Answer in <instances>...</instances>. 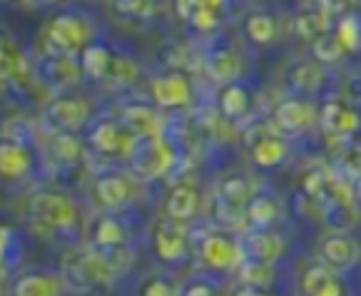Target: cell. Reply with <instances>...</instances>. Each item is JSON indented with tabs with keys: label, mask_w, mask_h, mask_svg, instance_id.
<instances>
[{
	"label": "cell",
	"mask_w": 361,
	"mask_h": 296,
	"mask_svg": "<svg viewBox=\"0 0 361 296\" xmlns=\"http://www.w3.org/2000/svg\"><path fill=\"white\" fill-rule=\"evenodd\" d=\"M361 249L349 234H331V237L324 239L322 244V259L324 264H329L331 269L346 271L359 261Z\"/></svg>",
	"instance_id": "6"
},
{
	"label": "cell",
	"mask_w": 361,
	"mask_h": 296,
	"mask_svg": "<svg viewBox=\"0 0 361 296\" xmlns=\"http://www.w3.org/2000/svg\"><path fill=\"white\" fill-rule=\"evenodd\" d=\"M182 222H162L154 232V252L162 261L172 264V261H180L185 257V247H187V237L185 229L180 227Z\"/></svg>",
	"instance_id": "7"
},
{
	"label": "cell",
	"mask_w": 361,
	"mask_h": 296,
	"mask_svg": "<svg viewBox=\"0 0 361 296\" xmlns=\"http://www.w3.org/2000/svg\"><path fill=\"white\" fill-rule=\"evenodd\" d=\"M185 294L187 296H209V294H214V286L207 284V281H197V284L187 286Z\"/></svg>",
	"instance_id": "39"
},
{
	"label": "cell",
	"mask_w": 361,
	"mask_h": 296,
	"mask_svg": "<svg viewBox=\"0 0 361 296\" xmlns=\"http://www.w3.org/2000/svg\"><path fill=\"white\" fill-rule=\"evenodd\" d=\"M135 75H137V68L128 58H112L110 78H115L117 82H133Z\"/></svg>",
	"instance_id": "35"
},
{
	"label": "cell",
	"mask_w": 361,
	"mask_h": 296,
	"mask_svg": "<svg viewBox=\"0 0 361 296\" xmlns=\"http://www.w3.org/2000/svg\"><path fill=\"white\" fill-rule=\"evenodd\" d=\"M336 37H339L341 48L346 50V55H354L361 50V20L356 16H344L336 23Z\"/></svg>",
	"instance_id": "28"
},
{
	"label": "cell",
	"mask_w": 361,
	"mask_h": 296,
	"mask_svg": "<svg viewBox=\"0 0 361 296\" xmlns=\"http://www.w3.org/2000/svg\"><path fill=\"white\" fill-rule=\"evenodd\" d=\"M242 249L232 237L227 234H209L202 242V249H200V257H202L204 266L214 271H227L232 266L239 264L242 259Z\"/></svg>",
	"instance_id": "3"
},
{
	"label": "cell",
	"mask_w": 361,
	"mask_h": 296,
	"mask_svg": "<svg viewBox=\"0 0 361 296\" xmlns=\"http://www.w3.org/2000/svg\"><path fill=\"white\" fill-rule=\"evenodd\" d=\"M3 3H13V0H3Z\"/></svg>",
	"instance_id": "43"
},
{
	"label": "cell",
	"mask_w": 361,
	"mask_h": 296,
	"mask_svg": "<svg viewBox=\"0 0 361 296\" xmlns=\"http://www.w3.org/2000/svg\"><path fill=\"white\" fill-rule=\"evenodd\" d=\"M292 3H307V0H292Z\"/></svg>",
	"instance_id": "42"
},
{
	"label": "cell",
	"mask_w": 361,
	"mask_h": 296,
	"mask_svg": "<svg viewBox=\"0 0 361 296\" xmlns=\"http://www.w3.org/2000/svg\"><path fill=\"white\" fill-rule=\"evenodd\" d=\"M112 55L105 45H85V50L80 53V70L90 80H102L110 75Z\"/></svg>",
	"instance_id": "17"
},
{
	"label": "cell",
	"mask_w": 361,
	"mask_h": 296,
	"mask_svg": "<svg viewBox=\"0 0 361 296\" xmlns=\"http://www.w3.org/2000/svg\"><path fill=\"white\" fill-rule=\"evenodd\" d=\"M276 214H279V204H276V199L269 195H259V197H255V199H250V204H247V209H245L247 222L257 229L271 227Z\"/></svg>",
	"instance_id": "22"
},
{
	"label": "cell",
	"mask_w": 361,
	"mask_h": 296,
	"mask_svg": "<svg viewBox=\"0 0 361 296\" xmlns=\"http://www.w3.org/2000/svg\"><path fill=\"white\" fill-rule=\"evenodd\" d=\"M274 122L282 132L297 135V132H302V130H307V127L314 122V110L309 102L292 97V100H284L276 105Z\"/></svg>",
	"instance_id": "8"
},
{
	"label": "cell",
	"mask_w": 361,
	"mask_h": 296,
	"mask_svg": "<svg viewBox=\"0 0 361 296\" xmlns=\"http://www.w3.org/2000/svg\"><path fill=\"white\" fill-rule=\"evenodd\" d=\"M239 279H242V284H247L255 291L269 289L271 281H274V271H271V264L250 259L242 264V269H239Z\"/></svg>",
	"instance_id": "26"
},
{
	"label": "cell",
	"mask_w": 361,
	"mask_h": 296,
	"mask_svg": "<svg viewBox=\"0 0 361 296\" xmlns=\"http://www.w3.org/2000/svg\"><path fill=\"white\" fill-rule=\"evenodd\" d=\"M53 154L63 164H75L82 157V144H80V140L73 132H60L53 140Z\"/></svg>",
	"instance_id": "30"
},
{
	"label": "cell",
	"mask_w": 361,
	"mask_h": 296,
	"mask_svg": "<svg viewBox=\"0 0 361 296\" xmlns=\"http://www.w3.org/2000/svg\"><path fill=\"white\" fill-rule=\"evenodd\" d=\"M48 117L60 132H78L90 117V105L80 97H55L48 105Z\"/></svg>",
	"instance_id": "4"
},
{
	"label": "cell",
	"mask_w": 361,
	"mask_h": 296,
	"mask_svg": "<svg viewBox=\"0 0 361 296\" xmlns=\"http://www.w3.org/2000/svg\"><path fill=\"white\" fill-rule=\"evenodd\" d=\"M322 125L334 135H341V137H349L361 127V117L359 112H354L351 107H344L341 102L331 100L324 105L322 110Z\"/></svg>",
	"instance_id": "13"
},
{
	"label": "cell",
	"mask_w": 361,
	"mask_h": 296,
	"mask_svg": "<svg viewBox=\"0 0 361 296\" xmlns=\"http://www.w3.org/2000/svg\"><path fill=\"white\" fill-rule=\"evenodd\" d=\"M312 53L314 58L319 60V63L324 65H334L339 63L341 58L346 55V50L341 48L339 37H336V32L331 35V32H324V35H319L317 40H312Z\"/></svg>",
	"instance_id": "27"
},
{
	"label": "cell",
	"mask_w": 361,
	"mask_h": 296,
	"mask_svg": "<svg viewBox=\"0 0 361 296\" xmlns=\"http://www.w3.org/2000/svg\"><path fill=\"white\" fill-rule=\"evenodd\" d=\"M27 169H30L27 149L13 140H3V144H0V172H3V177L16 180V177L25 175Z\"/></svg>",
	"instance_id": "16"
},
{
	"label": "cell",
	"mask_w": 361,
	"mask_h": 296,
	"mask_svg": "<svg viewBox=\"0 0 361 296\" xmlns=\"http://www.w3.org/2000/svg\"><path fill=\"white\" fill-rule=\"evenodd\" d=\"M45 37L55 55H80L87 45V25L78 16H55L45 27Z\"/></svg>",
	"instance_id": "1"
},
{
	"label": "cell",
	"mask_w": 361,
	"mask_h": 296,
	"mask_svg": "<svg viewBox=\"0 0 361 296\" xmlns=\"http://www.w3.org/2000/svg\"><path fill=\"white\" fill-rule=\"evenodd\" d=\"M287 157V144L279 137H262L257 140V144L252 147V159H255L257 167L271 169L279 167Z\"/></svg>",
	"instance_id": "21"
},
{
	"label": "cell",
	"mask_w": 361,
	"mask_h": 296,
	"mask_svg": "<svg viewBox=\"0 0 361 296\" xmlns=\"http://www.w3.org/2000/svg\"><path fill=\"white\" fill-rule=\"evenodd\" d=\"M190 23H192V25H195L200 32H209V30H214V27H217L219 18H217V11H214V8L202 6L200 11L195 13V18H192Z\"/></svg>",
	"instance_id": "36"
},
{
	"label": "cell",
	"mask_w": 361,
	"mask_h": 296,
	"mask_svg": "<svg viewBox=\"0 0 361 296\" xmlns=\"http://www.w3.org/2000/svg\"><path fill=\"white\" fill-rule=\"evenodd\" d=\"M80 73L82 70H78V65L73 63V55H50V60L43 65V78L60 87L78 82Z\"/></svg>",
	"instance_id": "20"
},
{
	"label": "cell",
	"mask_w": 361,
	"mask_h": 296,
	"mask_svg": "<svg viewBox=\"0 0 361 296\" xmlns=\"http://www.w3.org/2000/svg\"><path fill=\"white\" fill-rule=\"evenodd\" d=\"M197 209H200V192H197L195 187L187 185V182L172 187L170 197H167V204H165L167 217L175 219V222H190L197 214Z\"/></svg>",
	"instance_id": "11"
},
{
	"label": "cell",
	"mask_w": 361,
	"mask_h": 296,
	"mask_svg": "<svg viewBox=\"0 0 361 296\" xmlns=\"http://www.w3.org/2000/svg\"><path fill=\"white\" fill-rule=\"evenodd\" d=\"M152 100L165 110H180L190 102L192 97V87L190 80L180 73H170V75H159L152 80Z\"/></svg>",
	"instance_id": "5"
},
{
	"label": "cell",
	"mask_w": 361,
	"mask_h": 296,
	"mask_svg": "<svg viewBox=\"0 0 361 296\" xmlns=\"http://www.w3.org/2000/svg\"><path fill=\"white\" fill-rule=\"evenodd\" d=\"M222 197L242 206L247 199H250V185H247L245 177H237V175L227 177V180L222 182Z\"/></svg>",
	"instance_id": "33"
},
{
	"label": "cell",
	"mask_w": 361,
	"mask_h": 296,
	"mask_svg": "<svg viewBox=\"0 0 361 296\" xmlns=\"http://www.w3.org/2000/svg\"><path fill=\"white\" fill-rule=\"evenodd\" d=\"M202 8V0H175V11L177 16L182 18V20L190 23L192 18H195V13Z\"/></svg>",
	"instance_id": "38"
},
{
	"label": "cell",
	"mask_w": 361,
	"mask_h": 296,
	"mask_svg": "<svg viewBox=\"0 0 361 296\" xmlns=\"http://www.w3.org/2000/svg\"><path fill=\"white\" fill-rule=\"evenodd\" d=\"M289 85L299 92H312L319 85V70L309 63H299L289 73Z\"/></svg>",
	"instance_id": "32"
},
{
	"label": "cell",
	"mask_w": 361,
	"mask_h": 296,
	"mask_svg": "<svg viewBox=\"0 0 361 296\" xmlns=\"http://www.w3.org/2000/svg\"><path fill=\"white\" fill-rule=\"evenodd\" d=\"M245 35L250 37V42L255 45H271L276 37V20L267 13H252L245 20Z\"/></svg>",
	"instance_id": "24"
},
{
	"label": "cell",
	"mask_w": 361,
	"mask_h": 296,
	"mask_svg": "<svg viewBox=\"0 0 361 296\" xmlns=\"http://www.w3.org/2000/svg\"><path fill=\"white\" fill-rule=\"evenodd\" d=\"M87 142L92 144V149H97L100 154H123V152H133V142L130 137H125L120 125L112 120H102L100 125L92 127Z\"/></svg>",
	"instance_id": "9"
},
{
	"label": "cell",
	"mask_w": 361,
	"mask_h": 296,
	"mask_svg": "<svg viewBox=\"0 0 361 296\" xmlns=\"http://www.w3.org/2000/svg\"><path fill=\"white\" fill-rule=\"evenodd\" d=\"M222 3H224V0H204V6L214 8V11H219V8H222Z\"/></svg>",
	"instance_id": "40"
},
{
	"label": "cell",
	"mask_w": 361,
	"mask_h": 296,
	"mask_svg": "<svg viewBox=\"0 0 361 296\" xmlns=\"http://www.w3.org/2000/svg\"><path fill=\"white\" fill-rule=\"evenodd\" d=\"M125 239H128V232H125L123 222L112 214H105L95 222V229H92V244L97 249H112V247H123Z\"/></svg>",
	"instance_id": "18"
},
{
	"label": "cell",
	"mask_w": 361,
	"mask_h": 296,
	"mask_svg": "<svg viewBox=\"0 0 361 296\" xmlns=\"http://www.w3.org/2000/svg\"><path fill=\"white\" fill-rule=\"evenodd\" d=\"M125 122H128L130 130L142 140L157 137V132H159L157 115H154V110H149V107H145V105H130L128 110H125Z\"/></svg>",
	"instance_id": "23"
},
{
	"label": "cell",
	"mask_w": 361,
	"mask_h": 296,
	"mask_svg": "<svg viewBox=\"0 0 361 296\" xmlns=\"http://www.w3.org/2000/svg\"><path fill=\"white\" fill-rule=\"evenodd\" d=\"M115 11L130 18H149L154 13V0H115Z\"/></svg>",
	"instance_id": "34"
},
{
	"label": "cell",
	"mask_w": 361,
	"mask_h": 296,
	"mask_svg": "<svg viewBox=\"0 0 361 296\" xmlns=\"http://www.w3.org/2000/svg\"><path fill=\"white\" fill-rule=\"evenodd\" d=\"M297 32L304 40H317L319 35L326 32V13H317V11H307L297 18Z\"/></svg>",
	"instance_id": "31"
},
{
	"label": "cell",
	"mask_w": 361,
	"mask_h": 296,
	"mask_svg": "<svg viewBox=\"0 0 361 296\" xmlns=\"http://www.w3.org/2000/svg\"><path fill=\"white\" fill-rule=\"evenodd\" d=\"M3 78H23L27 73V63L23 50L13 40H3Z\"/></svg>",
	"instance_id": "29"
},
{
	"label": "cell",
	"mask_w": 361,
	"mask_h": 296,
	"mask_svg": "<svg viewBox=\"0 0 361 296\" xmlns=\"http://www.w3.org/2000/svg\"><path fill=\"white\" fill-rule=\"evenodd\" d=\"M142 294H147V296H172V294H177V289H175V284H170V281H165V279H149L147 284L142 286Z\"/></svg>",
	"instance_id": "37"
},
{
	"label": "cell",
	"mask_w": 361,
	"mask_h": 296,
	"mask_svg": "<svg viewBox=\"0 0 361 296\" xmlns=\"http://www.w3.org/2000/svg\"><path fill=\"white\" fill-rule=\"evenodd\" d=\"M30 214L48 229L68 232L78 222V209L70 202V197L58 195V192H43L30 199Z\"/></svg>",
	"instance_id": "2"
},
{
	"label": "cell",
	"mask_w": 361,
	"mask_h": 296,
	"mask_svg": "<svg viewBox=\"0 0 361 296\" xmlns=\"http://www.w3.org/2000/svg\"><path fill=\"white\" fill-rule=\"evenodd\" d=\"M302 289L304 294L309 296H339L344 294V284L341 279L334 274L329 264H322V266H312V269L304 271V279H302Z\"/></svg>",
	"instance_id": "12"
},
{
	"label": "cell",
	"mask_w": 361,
	"mask_h": 296,
	"mask_svg": "<svg viewBox=\"0 0 361 296\" xmlns=\"http://www.w3.org/2000/svg\"><path fill=\"white\" fill-rule=\"evenodd\" d=\"M245 252L250 259L255 261H264V264H274L284 252V242L279 234L267 232V229H259V232L250 234L245 239Z\"/></svg>",
	"instance_id": "10"
},
{
	"label": "cell",
	"mask_w": 361,
	"mask_h": 296,
	"mask_svg": "<svg viewBox=\"0 0 361 296\" xmlns=\"http://www.w3.org/2000/svg\"><path fill=\"white\" fill-rule=\"evenodd\" d=\"M209 75L219 82H234L239 78V58L232 53V50H222V53H214L212 58L207 60Z\"/></svg>",
	"instance_id": "25"
},
{
	"label": "cell",
	"mask_w": 361,
	"mask_h": 296,
	"mask_svg": "<svg viewBox=\"0 0 361 296\" xmlns=\"http://www.w3.org/2000/svg\"><path fill=\"white\" fill-rule=\"evenodd\" d=\"M60 291L58 279L48 274H40V271H32L25 274L13 284V294L16 296H55Z\"/></svg>",
	"instance_id": "19"
},
{
	"label": "cell",
	"mask_w": 361,
	"mask_h": 296,
	"mask_svg": "<svg viewBox=\"0 0 361 296\" xmlns=\"http://www.w3.org/2000/svg\"><path fill=\"white\" fill-rule=\"evenodd\" d=\"M252 107V95L245 85L227 82L219 92V112L227 120H242Z\"/></svg>",
	"instance_id": "14"
},
{
	"label": "cell",
	"mask_w": 361,
	"mask_h": 296,
	"mask_svg": "<svg viewBox=\"0 0 361 296\" xmlns=\"http://www.w3.org/2000/svg\"><path fill=\"white\" fill-rule=\"evenodd\" d=\"M356 192H359V199H361V180H359V190H356Z\"/></svg>",
	"instance_id": "41"
},
{
	"label": "cell",
	"mask_w": 361,
	"mask_h": 296,
	"mask_svg": "<svg viewBox=\"0 0 361 296\" xmlns=\"http://www.w3.org/2000/svg\"><path fill=\"white\" fill-rule=\"evenodd\" d=\"M95 197L105 209H120L130 199V185L123 177L107 175L95 182Z\"/></svg>",
	"instance_id": "15"
}]
</instances>
